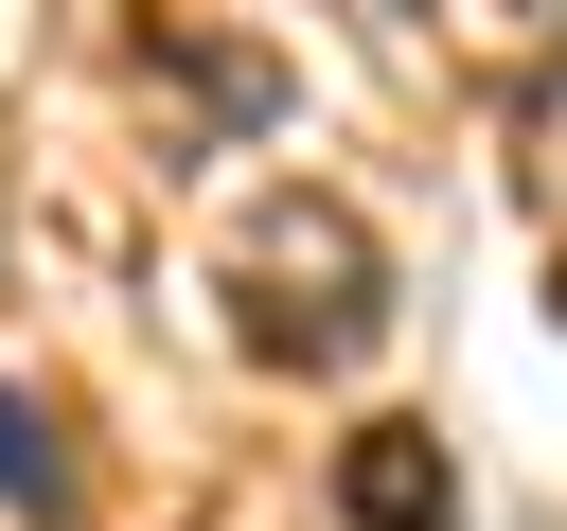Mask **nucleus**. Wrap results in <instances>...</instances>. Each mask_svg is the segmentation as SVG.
I'll use <instances>...</instances> for the list:
<instances>
[{
    "label": "nucleus",
    "mask_w": 567,
    "mask_h": 531,
    "mask_svg": "<svg viewBox=\"0 0 567 531\" xmlns=\"http://www.w3.org/2000/svg\"><path fill=\"white\" fill-rule=\"evenodd\" d=\"M230 301H248V354L337 372V354L372 336V230H354L337 195H284V212L230 248Z\"/></svg>",
    "instance_id": "obj_1"
},
{
    "label": "nucleus",
    "mask_w": 567,
    "mask_h": 531,
    "mask_svg": "<svg viewBox=\"0 0 567 531\" xmlns=\"http://www.w3.org/2000/svg\"><path fill=\"white\" fill-rule=\"evenodd\" d=\"M337 513H354V531H461V478H443L425 425H354V442H337Z\"/></svg>",
    "instance_id": "obj_2"
},
{
    "label": "nucleus",
    "mask_w": 567,
    "mask_h": 531,
    "mask_svg": "<svg viewBox=\"0 0 567 531\" xmlns=\"http://www.w3.org/2000/svg\"><path fill=\"white\" fill-rule=\"evenodd\" d=\"M0 513H71V460H53V407L0 389Z\"/></svg>",
    "instance_id": "obj_3"
},
{
    "label": "nucleus",
    "mask_w": 567,
    "mask_h": 531,
    "mask_svg": "<svg viewBox=\"0 0 567 531\" xmlns=\"http://www.w3.org/2000/svg\"><path fill=\"white\" fill-rule=\"evenodd\" d=\"M549 319H567V266H549Z\"/></svg>",
    "instance_id": "obj_4"
}]
</instances>
